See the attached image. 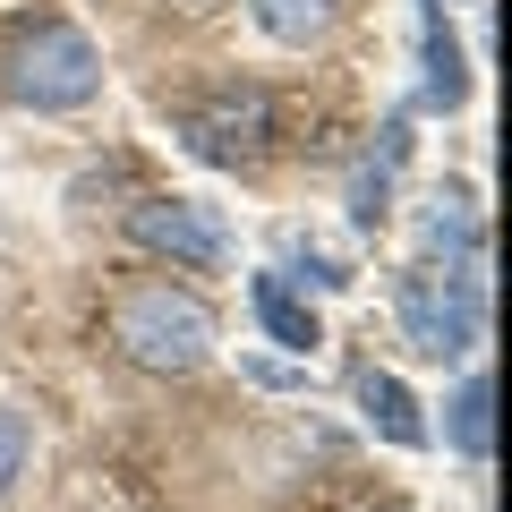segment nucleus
<instances>
[{
    "label": "nucleus",
    "instance_id": "obj_1",
    "mask_svg": "<svg viewBox=\"0 0 512 512\" xmlns=\"http://www.w3.org/2000/svg\"><path fill=\"white\" fill-rule=\"evenodd\" d=\"M111 342L128 350L154 376H188V367L214 350V308L180 282H137V291L111 308Z\"/></svg>",
    "mask_w": 512,
    "mask_h": 512
},
{
    "label": "nucleus",
    "instance_id": "obj_2",
    "mask_svg": "<svg viewBox=\"0 0 512 512\" xmlns=\"http://www.w3.org/2000/svg\"><path fill=\"white\" fill-rule=\"evenodd\" d=\"M9 94L26 111H86L103 94V52L86 43V26L35 18L9 35Z\"/></svg>",
    "mask_w": 512,
    "mask_h": 512
},
{
    "label": "nucleus",
    "instance_id": "obj_3",
    "mask_svg": "<svg viewBox=\"0 0 512 512\" xmlns=\"http://www.w3.org/2000/svg\"><path fill=\"white\" fill-rule=\"evenodd\" d=\"M393 316H402V342L419 359H470L487 333V291L461 265H410L393 282Z\"/></svg>",
    "mask_w": 512,
    "mask_h": 512
},
{
    "label": "nucleus",
    "instance_id": "obj_4",
    "mask_svg": "<svg viewBox=\"0 0 512 512\" xmlns=\"http://www.w3.org/2000/svg\"><path fill=\"white\" fill-rule=\"evenodd\" d=\"M180 137H188V154L197 163H256L265 154V137H274V94L256 86V77H222L205 103H188L180 111Z\"/></svg>",
    "mask_w": 512,
    "mask_h": 512
},
{
    "label": "nucleus",
    "instance_id": "obj_5",
    "mask_svg": "<svg viewBox=\"0 0 512 512\" xmlns=\"http://www.w3.org/2000/svg\"><path fill=\"white\" fill-rule=\"evenodd\" d=\"M128 239L154 256H171V265H197V274H214L222 256H231V231H222L214 205L197 197H146L137 214H128Z\"/></svg>",
    "mask_w": 512,
    "mask_h": 512
},
{
    "label": "nucleus",
    "instance_id": "obj_6",
    "mask_svg": "<svg viewBox=\"0 0 512 512\" xmlns=\"http://www.w3.org/2000/svg\"><path fill=\"white\" fill-rule=\"evenodd\" d=\"M350 393H359L367 427H376L384 444H402V453H419V444H427V419H419V402H410V384H402V376L359 367V376H350Z\"/></svg>",
    "mask_w": 512,
    "mask_h": 512
},
{
    "label": "nucleus",
    "instance_id": "obj_7",
    "mask_svg": "<svg viewBox=\"0 0 512 512\" xmlns=\"http://www.w3.org/2000/svg\"><path fill=\"white\" fill-rule=\"evenodd\" d=\"M402 154H410V128L393 120V128H384V146H376V163H359V180H350V222H359V231H376V222H384V205H393V171H402Z\"/></svg>",
    "mask_w": 512,
    "mask_h": 512
},
{
    "label": "nucleus",
    "instance_id": "obj_8",
    "mask_svg": "<svg viewBox=\"0 0 512 512\" xmlns=\"http://www.w3.org/2000/svg\"><path fill=\"white\" fill-rule=\"evenodd\" d=\"M487 410H495V384L470 367V376H461V393L444 402V436H453L461 461H487V444H495V419H487Z\"/></svg>",
    "mask_w": 512,
    "mask_h": 512
},
{
    "label": "nucleus",
    "instance_id": "obj_9",
    "mask_svg": "<svg viewBox=\"0 0 512 512\" xmlns=\"http://www.w3.org/2000/svg\"><path fill=\"white\" fill-rule=\"evenodd\" d=\"M248 18L265 26L274 43H325L333 35V18H342V0H248Z\"/></svg>",
    "mask_w": 512,
    "mask_h": 512
},
{
    "label": "nucleus",
    "instance_id": "obj_10",
    "mask_svg": "<svg viewBox=\"0 0 512 512\" xmlns=\"http://www.w3.org/2000/svg\"><path fill=\"white\" fill-rule=\"evenodd\" d=\"M427 103L436 111H461L470 103V69H461V43H453V26H444V9H427Z\"/></svg>",
    "mask_w": 512,
    "mask_h": 512
},
{
    "label": "nucleus",
    "instance_id": "obj_11",
    "mask_svg": "<svg viewBox=\"0 0 512 512\" xmlns=\"http://www.w3.org/2000/svg\"><path fill=\"white\" fill-rule=\"evenodd\" d=\"M427 248H444V265H470L478 256V205H470V188H444V197H427Z\"/></svg>",
    "mask_w": 512,
    "mask_h": 512
},
{
    "label": "nucleus",
    "instance_id": "obj_12",
    "mask_svg": "<svg viewBox=\"0 0 512 512\" xmlns=\"http://www.w3.org/2000/svg\"><path fill=\"white\" fill-rule=\"evenodd\" d=\"M248 299H256V325L274 333L282 350H316V342H325V333H316V316L299 308L291 291H282V274H256V282H248Z\"/></svg>",
    "mask_w": 512,
    "mask_h": 512
},
{
    "label": "nucleus",
    "instance_id": "obj_13",
    "mask_svg": "<svg viewBox=\"0 0 512 512\" xmlns=\"http://www.w3.org/2000/svg\"><path fill=\"white\" fill-rule=\"evenodd\" d=\"M26 453H35V427H26V410H9V402H0V495L18 487Z\"/></svg>",
    "mask_w": 512,
    "mask_h": 512
},
{
    "label": "nucleus",
    "instance_id": "obj_14",
    "mask_svg": "<svg viewBox=\"0 0 512 512\" xmlns=\"http://www.w3.org/2000/svg\"><path fill=\"white\" fill-rule=\"evenodd\" d=\"M384 512H402V504H384Z\"/></svg>",
    "mask_w": 512,
    "mask_h": 512
},
{
    "label": "nucleus",
    "instance_id": "obj_15",
    "mask_svg": "<svg viewBox=\"0 0 512 512\" xmlns=\"http://www.w3.org/2000/svg\"><path fill=\"white\" fill-rule=\"evenodd\" d=\"M436 9H444V0H436Z\"/></svg>",
    "mask_w": 512,
    "mask_h": 512
}]
</instances>
